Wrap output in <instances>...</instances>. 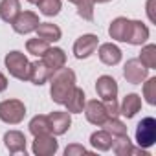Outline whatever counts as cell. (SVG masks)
<instances>
[{
    "instance_id": "cell-1",
    "label": "cell",
    "mask_w": 156,
    "mask_h": 156,
    "mask_svg": "<svg viewBox=\"0 0 156 156\" xmlns=\"http://www.w3.org/2000/svg\"><path fill=\"white\" fill-rule=\"evenodd\" d=\"M75 88V73L72 68H59L50 77V96L57 105H64Z\"/></svg>"
},
{
    "instance_id": "cell-2",
    "label": "cell",
    "mask_w": 156,
    "mask_h": 156,
    "mask_svg": "<svg viewBox=\"0 0 156 156\" xmlns=\"http://www.w3.org/2000/svg\"><path fill=\"white\" fill-rule=\"evenodd\" d=\"M6 62V68L9 72V75H13L15 79H20V81H28L30 77V61L28 57L22 53V51H9L4 59Z\"/></svg>"
},
{
    "instance_id": "cell-3",
    "label": "cell",
    "mask_w": 156,
    "mask_h": 156,
    "mask_svg": "<svg viewBox=\"0 0 156 156\" xmlns=\"http://www.w3.org/2000/svg\"><path fill=\"white\" fill-rule=\"evenodd\" d=\"M26 116V107L20 99H6L0 103V119L8 125H19Z\"/></svg>"
},
{
    "instance_id": "cell-4",
    "label": "cell",
    "mask_w": 156,
    "mask_h": 156,
    "mask_svg": "<svg viewBox=\"0 0 156 156\" xmlns=\"http://www.w3.org/2000/svg\"><path fill=\"white\" fill-rule=\"evenodd\" d=\"M136 143L141 149H149L151 145L156 143V119L154 118H145L138 123V127H136Z\"/></svg>"
},
{
    "instance_id": "cell-5",
    "label": "cell",
    "mask_w": 156,
    "mask_h": 156,
    "mask_svg": "<svg viewBox=\"0 0 156 156\" xmlns=\"http://www.w3.org/2000/svg\"><path fill=\"white\" fill-rule=\"evenodd\" d=\"M149 68L140 61V59H129L123 66V77L130 85H141L147 79Z\"/></svg>"
},
{
    "instance_id": "cell-6",
    "label": "cell",
    "mask_w": 156,
    "mask_h": 156,
    "mask_svg": "<svg viewBox=\"0 0 156 156\" xmlns=\"http://www.w3.org/2000/svg\"><path fill=\"white\" fill-rule=\"evenodd\" d=\"M59 149V141L51 132L48 134H39L33 140V154L35 156H53Z\"/></svg>"
},
{
    "instance_id": "cell-7",
    "label": "cell",
    "mask_w": 156,
    "mask_h": 156,
    "mask_svg": "<svg viewBox=\"0 0 156 156\" xmlns=\"http://www.w3.org/2000/svg\"><path fill=\"white\" fill-rule=\"evenodd\" d=\"M99 46V39L98 35H92V33H87V35H81L73 42V55L77 59H87L90 57Z\"/></svg>"
},
{
    "instance_id": "cell-8",
    "label": "cell",
    "mask_w": 156,
    "mask_h": 156,
    "mask_svg": "<svg viewBox=\"0 0 156 156\" xmlns=\"http://www.w3.org/2000/svg\"><path fill=\"white\" fill-rule=\"evenodd\" d=\"M39 22H41V20H39V15H37V13H33V11H20V13L17 15V19L11 22V26H13V30H15L17 33L28 35V33H31V31L37 30Z\"/></svg>"
},
{
    "instance_id": "cell-9",
    "label": "cell",
    "mask_w": 156,
    "mask_h": 156,
    "mask_svg": "<svg viewBox=\"0 0 156 156\" xmlns=\"http://www.w3.org/2000/svg\"><path fill=\"white\" fill-rule=\"evenodd\" d=\"M83 110H85L87 119H88L92 125L103 127V123L108 119V114H107V108H105V103H103V101H98V99L87 101Z\"/></svg>"
},
{
    "instance_id": "cell-10",
    "label": "cell",
    "mask_w": 156,
    "mask_h": 156,
    "mask_svg": "<svg viewBox=\"0 0 156 156\" xmlns=\"http://www.w3.org/2000/svg\"><path fill=\"white\" fill-rule=\"evenodd\" d=\"M147 39H149V28L141 20H130L129 22V30H127L125 42H129L132 46H141Z\"/></svg>"
},
{
    "instance_id": "cell-11",
    "label": "cell",
    "mask_w": 156,
    "mask_h": 156,
    "mask_svg": "<svg viewBox=\"0 0 156 156\" xmlns=\"http://www.w3.org/2000/svg\"><path fill=\"white\" fill-rule=\"evenodd\" d=\"M96 90H98V96L101 98V101H112L118 96V83L110 75H101L96 81Z\"/></svg>"
},
{
    "instance_id": "cell-12",
    "label": "cell",
    "mask_w": 156,
    "mask_h": 156,
    "mask_svg": "<svg viewBox=\"0 0 156 156\" xmlns=\"http://www.w3.org/2000/svg\"><path fill=\"white\" fill-rule=\"evenodd\" d=\"M51 73L53 72L46 66L44 61H35V62H30V77H28V81H31L37 87H42L44 83L50 81Z\"/></svg>"
},
{
    "instance_id": "cell-13",
    "label": "cell",
    "mask_w": 156,
    "mask_h": 156,
    "mask_svg": "<svg viewBox=\"0 0 156 156\" xmlns=\"http://www.w3.org/2000/svg\"><path fill=\"white\" fill-rule=\"evenodd\" d=\"M50 119V130L53 136H61L64 134L70 125H72V118H70V112H62V110H55L48 116Z\"/></svg>"
},
{
    "instance_id": "cell-14",
    "label": "cell",
    "mask_w": 156,
    "mask_h": 156,
    "mask_svg": "<svg viewBox=\"0 0 156 156\" xmlns=\"http://www.w3.org/2000/svg\"><path fill=\"white\" fill-rule=\"evenodd\" d=\"M4 145L11 154H17V152L26 154V136L20 130H8L4 134Z\"/></svg>"
},
{
    "instance_id": "cell-15",
    "label": "cell",
    "mask_w": 156,
    "mask_h": 156,
    "mask_svg": "<svg viewBox=\"0 0 156 156\" xmlns=\"http://www.w3.org/2000/svg\"><path fill=\"white\" fill-rule=\"evenodd\" d=\"M98 53H99V61L103 64H107V66H116L121 61V50L116 44H112V42L101 44L99 50H98Z\"/></svg>"
},
{
    "instance_id": "cell-16",
    "label": "cell",
    "mask_w": 156,
    "mask_h": 156,
    "mask_svg": "<svg viewBox=\"0 0 156 156\" xmlns=\"http://www.w3.org/2000/svg\"><path fill=\"white\" fill-rule=\"evenodd\" d=\"M42 61L46 62V66L51 72H55V70H59L66 64V53L61 48H48L46 53L42 55Z\"/></svg>"
},
{
    "instance_id": "cell-17",
    "label": "cell",
    "mask_w": 156,
    "mask_h": 156,
    "mask_svg": "<svg viewBox=\"0 0 156 156\" xmlns=\"http://www.w3.org/2000/svg\"><path fill=\"white\" fill-rule=\"evenodd\" d=\"M141 110V98L138 94H127L123 98V103L119 107V114H123L127 119L134 118Z\"/></svg>"
},
{
    "instance_id": "cell-18",
    "label": "cell",
    "mask_w": 156,
    "mask_h": 156,
    "mask_svg": "<svg viewBox=\"0 0 156 156\" xmlns=\"http://www.w3.org/2000/svg\"><path fill=\"white\" fill-rule=\"evenodd\" d=\"M35 31H37V37L46 41V42H57L62 35L61 28L57 24H51V22H39Z\"/></svg>"
},
{
    "instance_id": "cell-19",
    "label": "cell",
    "mask_w": 156,
    "mask_h": 156,
    "mask_svg": "<svg viewBox=\"0 0 156 156\" xmlns=\"http://www.w3.org/2000/svg\"><path fill=\"white\" fill-rule=\"evenodd\" d=\"M85 103H87V96L83 92V88H73V92L70 94V98L66 99L64 107L68 108L70 114H81L83 108H85Z\"/></svg>"
},
{
    "instance_id": "cell-20",
    "label": "cell",
    "mask_w": 156,
    "mask_h": 156,
    "mask_svg": "<svg viewBox=\"0 0 156 156\" xmlns=\"http://www.w3.org/2000/svg\"><path fill=\"white\" fill-rule=\"evenodd\" d=\"M20 13V0H2L0 2V19L11 24Z\"/></svg>"
},
{
    "instance_id": "cell-21",
    "label": "cell",
    "mask_w": 156,
    "mask_h": 156,
    "mask_svg": "<svg viewBox=\"0 0 156 156\" xmlns=\"http://www.w3.org/2000/svg\"><path fill=\"white\" fill-rule=\"evenodd\" d=\"M129 19L125 17H118L110 22V28H108V35L110 39L114 41H119V42H125V37H127V30H129Z\"/></svg>"
},
{
    "instance_id": "cell-22",
    "label": "cell",
    "mask_w": 156,
    "mask_h": 156,
    "mask_svg": "<svg viewBox=\"0 0 156 156\" xmlns=\"http://www.w3.org/2000/svg\"><path fill=\"white\" fill-rule=\"evenodd\" d=\"M90 143H92V147L98 149V151H108V149H112V136H110V132H107L105 129H103V130H96V132L90 136Z\"/></svg>"
},
{
    "instance_id": "cell-23",
    "label": "cell",
    "mask_w": 156,
    "mask_h": 156,
    "mask_svg": "<svg viewBox=\"0 0 156 156\" xmlns=\"http://www.w3.org/2000/svg\"><path fill=\"white\" fill-rule=\"evenodd\" d=\"M30 132H31L33 136L51 132V130H50V119H48V116L37 114L35 118H31V121H30Z\"/></svg>"
},
{
    "instance_id": "cell-24",
    "label": "cell",
    "mask_w": 156,
    "mask_h": 156,
    "mask_svg": "<svg viewBox=\"0 0 156 156\" xmlns=\"http://www.w3.org/2000/svg\"><path fill=\"white\" fill-rule=\"evenodd\" d=\"M112 149H114V152L118 156H130V152H132V141L129 140L127 134L116 136V138H112Z\"/></svg>"
},
{
    "instance_id": "cell-25",
    "label": "cell",
    "mask_w": 156,
    "mask_h": 156,
    "mask_svg": "<svg viewBox=\"0 0 156 156\" xmlns=\"http://www.w3.org/2000/svg\"><path fill=\"white\" fill-rule=\"evenodd\" d=\"M138 59H140L149 70L156 68V44H147V46H143Z\"/></svg>"
},
{
    "instance_id": "cell-26",
    "label": "cell",
    "mask_w": 156,
    "mask_h": 156,
    "mask_svg": "<svg viewBox=\"0 0 156 156\" xmlns=\"http://www.w3.org/2000/svg\"><path fill=\"white\" fill-rule=\"evenodd\" d=\"M48 48H50V42H46V41H42V39H39V37H37V39H30V41L26 42L28 53H31V55H35V57H42Z\"/></svg>"
},
{
    "instance_id": "cell-27",
    "label": "cell",
    "mask_w": 156,
    "mask_h": 156,
    "mask_svg": "<svg viewBox=\"0 0 156 156\" xmlns=\"http://www.w3.org/2000/svg\"><path fill=\"white\" fill-rule=\"evenodd\" d=\"M103 127H105V130H107V132H110V136H112V138L127 134V127H125V123H123V121H119L118 118H108V119L103 123Z\"/></svg>"
},
{
    "instance_id": "cell-28",
    "label": "cell",
    "mask_w": 156,
    "mask_h": 156,
    "mask_svg": "<svg viewBox=\"0 0 156 156\" xmlns=\"http://www.w3.org/2000/svg\"><path fill=\"white\" fill-rule=\"evenodd\" d=\"M37 6H39V11H41L42 15H46V17H55V15H59L62 4H61V0H41Z\"/></svg>"
},
{
    "instance_id": "cell-29",
    "label": "cell",
    "mask_w": 156,
    "mask_h": 156,
    "mask_svg": "<svg viewBox=\"0 0 156 156\" xmlns=\"http://www.w3.org/2000/svg\"><path fill=\"white\" fill-rule=\"evenodd\" d=\"M143 98L149 105H156V77L143 81Z\"/></svg>"
},
{
    "instance_id": "cell-30",
    "label": "cell",
    "mask_w": 156,
    "mask_h": 156,
    "mask_svg": "<svg viewBox=\"0 0 156 156\" xmlns=\"http://www.w3.org/2000/svg\"><path fill=\"white\" fill-rule=\"evenodd\" d=\"M77 15L85 20H94V2L92 0H81L77 4Z\"/></svg>"
},
{
    "instance_id": "cell-31",
    "label": "cell",
    "mask_w": 156,
    "mask_h": 156,
    "mask_svg": "<svg viewBox=\"0 0 156 156\" xmlns=\"http://www.w3.org/2000/svg\"><path fill=\"white\" fill-rule=\"evenodd\" d=\"M79 154H88V149H85L83 145L72 143L64 149V156H79Z\"/></svg>"
},
{
    "instance_id": "cell-32",
    "label": "cell",
    "mask_w": 156,
    "mask_h": 156,
    "mask_svg": "<svg viewBox=\"0 0 156 156\" xmlns=\"http://www.w3.org/2000/svg\"><path fill=\"white\" fill-rule=\"evenodd\" d=\"M103 103H105V108H107L108 118H118V114H119V105H118V101L112 99V101H103Z\"/></svg>"
},
{
    "instance_id": "cell-33",
    "label": "cell",
    "mask_w": 156,
    "mask_h": 156,
    "mask_svg": "<svg viewBox=\"0 0 156 156\" xmlns=\"http://www.w3.org/2000/svg\"><path fill=\"white\" fill-rule=\"evenodd\" d=\"M154 2L156 0H147V15L151 22H156V15H154Z\"/></svg>"
},
{
    "instance_id": "cell-34",
    "label": "cell",
    "mask_w": 156,
    "mask_h": 156,
    "mask_svg": "<svg viewBox=\"0 0 156 156\" xmlns=\"http://www.w3.org/2000/svg\"><path fill=\"white\" fill-rule=\"evenodd\" d=\"M6 88H8V77L0 72V92H4Z\"/></svg>"
},
{
    "instance_id": "cell-35",
    "label": "cell",
    "mask_w": 156,
    "mask_h": 156,
    "mask_svg": "<svg viewBox=\"0 0 156 156\" xmlns=\"http://www.w3.org/2000/svg\"><path fill=\"white\" fill-rule=\"evenodd\" d=\"M94 4H105V2H110V0H92Z\"/></svg>"
},
{
    "instance_id": "cell-36",
    "label": "cell",
    "mask_w": 156,
    "mask_h": 156,
    "mask_svg": "<svg viewBox=\"0 0 156 156\" xmlns=\"http://www.w3.org/2000/svg\"><path fill=\"white\" fill-rule=\"evenodd\" d=\"M68 2H72V4H75V6H77V4L81 2V0H68Z\"/></svg>"
},
{
    "instance_id": "cell-37",
    "label": "cell",
    "mask_w": 156,
    "mask_h": 156,
    "mask_svg": "<svg viewBox=\"0 0 156 156\" xmlns=\"http://www.w3.org/2000/svg\"><path fill=\"white\" fill-rule=\"evenodd\" d=\"M28 2H30V4H39L41 0H28Z\"/></svg>"
}]
</instances>
